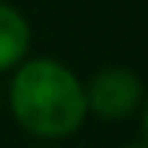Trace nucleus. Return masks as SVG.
Segmentation results:
<instances>
[{
  "mask_svg": "<svg viewBox=\"0 0 148 148\" xmlns=\"http://www.w3.org/2000/svg\"><path fill=\"white\" fill-rule=\"evenodd\" d=\"M115 148H148V145H142V142H130V145H115Z\"/></svg>",
  "mask_w": 148,
  "mask_h": 148,
  "instance_id": "39448f33",
  "label": "nucleus"
},
{
  "mask_svg": "<svg viewBox=\"0 0 148 148\" xmlns=\"http://www.w3.org/2000/svg\"><path fill=\"white\" fill-rule=\"evenodd\" d=\"M85 103H88V118H100L118 124L133 115H139L145 103V85L136 70L130 66H103L85 82Z\"/></svg>",
  "mask_w": 148,
  "mask_h": 148,
  "instance_id": "f03ea898",
  "label": "nucleus"
},
{
  "mask_svg": "<svg viewBox=\"0 0 148 148\" xmlns=\"http://www.w3.org/2000/svg\"><path fill=\"white\" fill-rule=\"evenodd\" d=\"M6 106L12 121L39 142L70 139L88 121L82 76L51 55H30L6 76Z\"/></svg>",
  "mask_w": 148,
  "mask_h": 148,
  "instance_id": "f257e3e1",
  "label": "nucleus"
},
{
  "mask_svg": "<svg viewBox=\"0 0 148 148\" xmlns=\"http://www.w3.org/2000/svg\"><path fill=\"white\" fill-rule=\"evenodd\" d=\"M139 133H142V145H148V94H145L142 109H139Z\"/></svg>",
  "mask_w": 148,
  "mask_h": 148,
  "instance_id": "20e7f679",
  "label": "nucleus"
},
{
  "mask_svg": "<svg viewBox=\"0 0 148 148\" xmlns=\"http://www.w3.org/2000/svg\"><path fill=\"white\" fill-rule=\"evenodd\" d=\"M33 51V24L18 6L0 0V79L12 76Z\"/></svg>",
  "mask_w": 148,
  "mask_h": 148,
  "instance_id": "7ed1b4c3",
  "label": "nucleus"
},
{
  "mask_svg": "<svg viewBox=\"0 0 148 148\" xmlns=\"http://www.w3.org/2000/svg\"><path fill=\"white\" fill-rule=\"evenodd\" d=\"M36 148H51V145H36Z\"/></svg>",
  "mask_w": 148,
  "mask_h": 148,
  "instance_id": "423d86ee",
  "label": "nucleus"
}]
</instances>
